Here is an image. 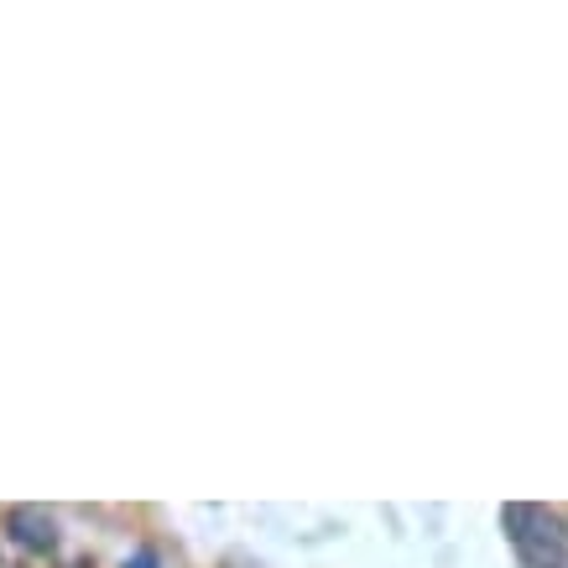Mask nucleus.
<instances>
[{
  "label": "nucleus",
  "mask_w": 568,
  "mask_h": 568,
  "mask_svg": "<svg viewBox=\"0 0 568 568\" xmlns=\"http://www.w3.org/2000/svg\"><path fill=\"white\" fill-rule=\"evenodd\" d=\"M5 532H11V543L32 547V553H48L58 543V527H52V517L43 506H11L5 511Z\"/></svg>",
  "instance_id": "f03ea898"
},
{
  "label": "nucleus",
  "mask_w": 568,
  "mask_h": 568,
  "mask_svg": "<svg viewBox=\"0 0 568 568\" xmlns=\"http://www.w3.org/2000/svg\"><path fill=\"white\" fill-rule=\"evenodd\" d=\"M125 568H157V558H152V553H136V558H131Z\"/></svg>",
  "instance_id": "7ed1b4c3"
},
{
  "label": "nucleus",
  "mask_w": 568,
  "mask_h": 568,
  "mask_svg": "<svg viewBox=\"0 0 568 568\" xmlns=\"http://www.w3.org/2000/svg\"><path fill=\"white\" fill-rule=\"evenodd\" d=\"M511 543H517L527 568H568V532L564 521L543 511V506H506L500 511Z\"/></svg>",
  "instance_id": "f257e3e1"
}]
</instances>
